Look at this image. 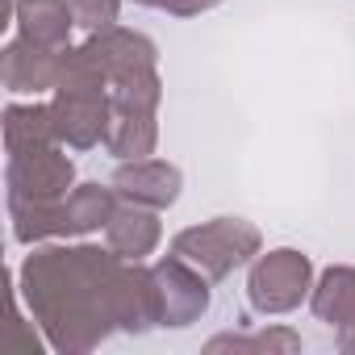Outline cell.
<instances>
[{"label":"cell","mask_w":355,"mask_h":355,"mask_svg":"<svg viewBox=\"0 0 355 355\" xmlns=\"http://www.w3.org/2000/svg\"><path fill=\"white\" fill-rule=\"evenodd\" d=\"M125 259L96 243H42L17 268V293L59 355H88L117 330V276Z\"/></svg>","instance_id":"6da1fadb"},{"label":"cell","mask_w":355,"mask_h":355,"mask_svg":"<svg viewBox=\"0 0 355 355\" xmlns=\"http://www.w3.org/2000/svg\"><path fill=\"white\" fill-rule=\"evenodd\" d=\"M171 251L197 263L209 280H226L263 251V234L247 218H209V222L184 226L171 239Z\"/></svg>","instance_id":"7a4b0ae2"},{"label":"cell","mask_w":355,"mask_h":355,"mask_svg":"<svg viewBox=\"0 0 355 355\" xmlns=\"http://www.w3.org/2000/svg\"><path fill=\"white\" fill-rule=\"evenodd\" d=\"M313 293V259L297 247H276L259 251L247 263V301L263 318H280L301 309Z\"/></svg>","instance_id":"3957f363"},{"label":"cell","mask_w":355,"mask_h":355,"mask_svg":"<svg viewBox=\"0 0 355 355\" xmlns=\"http://www.w3.org/2000/svg\"><path fill=\"white\" fill-rule=\"evenodd\" d=\"M5 189L9 201H63L76 189V163L63 142L13 150L5 163Z\"/></svg>","instance_id":"277c9868"},{"label":"cell","mask_w":355,"mask_h":355,"mask_svg":"<svg viewBox=\"0 0 355 355\" xmlns=\"http://www.w3.org/2000/svg\"><path fill=\"white\" fill-rule=\"evenodd\" d=\"M155 284H159V305H163V326L184 330L205 318L209 309V276L189 263L184 255H163L155 259Z\"/></svg>","instance_id":"5b68a950"},{"label":"cell","mask_w":355,"mask_h":355,"mask_svg":"<svg viewBox=\"0 0 355 355\" xmlns=\"http://www.w3.org/2000/svg\"><path fill=\"white\" fill-rule=\"evenodd\" d=\"M121 201H134V205H146V209H171L175 201H180V189H184V175L175 163L167 159H121L113 180Z\"/></svg>","instance_id":"8992f818"},{"label":"cell","mask_w":355,"mask_h":355,"mask_svg":"<svg viewBox=\"0 0 355 355\" xmlns=\"http://www.w3.org/2000/svg\"><path fill=\"white\" fill-rule=\"evenodd\" d=\"M51 109H55V130H59L63 146L92 150L105 142L109 117H113L109 92H55Z\"/></svg>","instance_id":"52a82bcc"},{"label":"cell","mask_w":355,"mask_h":355,"mask_svg":"<svg viewBox=\"0 0 355 355\" xmlns=\"http://www.w3.org/2000/svg\"><path fill=\"white\" fill-rule=\"evenodd\" d=\"M59 63L63 51H46L34 46L30 38H9L5 51H0V80L13 96H38V92H55L59 84Z\"/></svg>","instance_id":"ba28073f"},{"label":"cell","mask_w":355,"mask_h":355,"mask_svg":"<svg viewBox=\"0 0 355 355\" xmlns=\"http://www.w3.org/2000/svg\"><path fill=\"white\" fill-rule=\"evenodd\" d=\"M88 46H92V55L101 59V67L109 71V88H113L117 80L134 76V71L159 67V46H155L146 34L125 30V26H109V30H101V34H88Z\"/></svg>","instance_id":"9c48e42d"},{"label":"cell","mask_w":355,"mask_h":355,"mask_svg":"<svg viewBox=\"0 0 355 355\" xmlns=\"http://www.w3.org/2000/svg\"><path fill=\"white\" fill-rule=\"evenodd\" d=\"M163 239V226H159V209H146V205H134V201H121L105 226V247H113L121 259H146L155 255Z\"/></svg>","instance_id":"30bf717a"},{"label":"cell","mask_w":355,"mask_h":355,"mask_svg":"<svg viewBox=\"0 0 355 355\" xmlns=\"http://www.w3.org/2000/svg\"><path fill=\"white\" fill-rule=\"evenodd\" d=\"M13 26L34 46L67 51L71 46V30H76L71 0H17V21Z\"/></svg>","instance_id":"8fae6325"},{"label":"cell","mask_w":355,"mask_h":355,"mask_svg":"<svg viewBox=\"0 0 355 355\" xmlns=\"http://www.w3.org/2000/svg\"><path fill=\"white\" fill-rule=\"evenodd\" d=\"M121 205L113 184H76L63 197V239H84L109 226L113 209Z\"/></svg>","instance_id":"7c38bea8"},{"label":"cell","mask_w":355,"mask_h":355,"mask_svg":"<svg viewBox=\"0 0 355 355\" xmlns=\"http://www.w3.org/2000/svg\"><path fill=\"white\" fill-rule=\"evenodd\" d=\"M0 130H5V150H30V146H51L59 142V130H55V109L42 105V101H30V105H5L0 113Z\"/></svg>","instance_id":"4fadbf2b"},{"label":"cell","mask_w":355,"mask_h":355,"mask_svg":"<svg viewBox=\"0 0 355 355\" xmlns=\"http://www.w3.org/2000/svg\"><path fill=\"white\" fill-rule=\"evenodd\" d=\"M309 309H313L318 322H326V326H334V330H338L343 322H351V318H355V268H347V263L326 268V272L313 280Z\"/></svg>","instance_id":"5bb4252c"},{"label":"cell","mask_w":355,"mask_h":355,"mask_svg":"<svg viewBox=\"0 0 355 355\" xmlns=\"http://www.w3.org/2000/svg\"><path fill=\"white\" fill-rule=\"evenodd\" d=\"M109 155L121 159H146L159 146V121L155 113H130V109H113L109 117V134H105Z\"/></svg>","instance_id":"9a60e30c"},{"label":"cell","mask_w":355,"mask_h":355,"mask_svg":"<svg viewBox=\"0 0 355 355\" xmlns=\"http://www.w3.org/2000/svg\"><path fill=\"white\" fill-rule=\"evenodd\" d=\"M159 101H163V80H159V67L150 71H134L125 80H117L109 88V105L113 109H130V113H159Z\"/></svg>","instance_id":"2e32d148"},{"label":"cell","mask_w":355,"mask_h":355,"mask_svg":"<svg viewBox=\"0 0 355 355\" xmlns=\"http://www.w3.org/2000/svg\"><path fill=\"white\" fill-rule=\"evenodd\" d=\"M71 13H76V26H80V30L101 34V30L117 26L121 0H71Z\"/></svg>","instance_id":"e0dca14e"},{"label":"cell","mask_w":355,"mask_h":355,"mask_svg":"<svg viewBox=\"0 0 355 355\" xmlns=\"http://www.w3.org/2000/svg\"><path fill=\"white\" fill-rule=\"evenodd\" d=\"M297 355L301 351V334L288 330V326H268V330H255L251 334V355Z\"/></svg>","instance_id":"ac0fdd59"},{"label":"cell","mask_w":355,"mask_h":355,"mask_svg":"<svg viewBox=\"0 0 355 355\" xmlns=\"http://www.w3.org/2000/svg\"><path fill=\"white\" fill-rule=\"evenodd\" d=\"M138 5H150V9H163L167 17H201L209 9H218L222 0H138Z\"/></svg>","instance_id":"d6986e66"},{"label":"cell","mask_w":355,"mask_h":355,"mask_svg":"<svg viewBox=\"0 0 355 355\" xmlns=\"http://www.w3.org/2000/svg\"><path fill=\"white\" fill-rule=\"evenodd\" d=\"M9 338H13V347L26 351V355H42V347H51L46 338H38V334L30 330V322H26L21 313H13V322H9Z\"/></svg>","instance_id":"ffe728a7"},{"label":"cell","mask_w":355,"mask_h":355,"mask_svg":"<svg viewBox=\"0 0 355 355\" xmlns=\"http://www.w3.org/2000/svg\"><path fill=\"white\" fill-rule=\"evenodd\" d=\"M334 338H338V351H343V355H355V318L343 322V326L334 330Z\"/></svg>","instance_id":"44dd1931"}]
</instances>
